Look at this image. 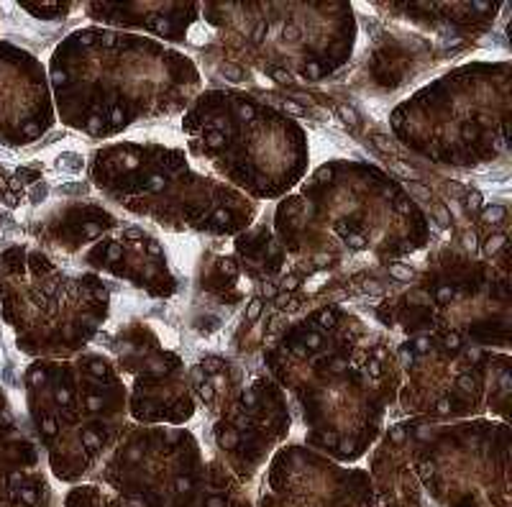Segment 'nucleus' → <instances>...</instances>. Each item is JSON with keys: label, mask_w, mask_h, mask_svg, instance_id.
I'll return each instance as SVG.
<instances>
[{"label": "nucleus", "mask_w": 512, "mask_h": 507, "mask_svg": "<svg viewBox=\"0 0 512 507\" xmlns=\"http://www.w3.org/2000/svg\"><path fill=\"white\" fill-rule=\"evenodd\" d=\"M85 382V367L36 362L26 374L29 408L52 472L75 482L100 459L113 438L103 423V397Z\"/></svg>", "instance_id": "obj_1"}, {"label": "nucleus", "mask_w": 512, "mask_h": 507, "mask_svg": "<svg viewBox=\"0 0 512 507\" xmlns=\"http://www.w3.org/2000/svg\"><path fill=\"white\" fill-rule=\"evenodd\" d=\"M85 292L36 251L11 249L0 257L3 315L29 354H67L80 344L88 333Z\"/></svg>", "instance_id": "obj_2"}, {"label": "nucleus", "mask_w": 512, "mask_h": 507, "mask_svg": "<svg viewBox=\"0 0 512 507\" xmlns=\"http://www.w3.org/2000/svg\"><path fill=\"white\" fill-rule=\"evenodd\" d=\"M52 126L47 77L31 54L0 41V141L29 144Z\"/></svg>", "instance_id": "obj_3"}, {"label": "nucleus", "mask_w": 512, "mask_h": 507, "mask_svg": "<svg viewBox=\"0 0 512 507\" xmlns=\"http://www.w3.org/2000/svg\"><path fill=\"white\" fill-rule=\"evenodd\" d=\"M52 492L39 467V451L16 426L0 392V507H49Z\"/></svg>", "instance_id": "obj_4"}, {"label": "nucleus", "mask_w": 512, "mask_h": 507, "mask_svg": "<svg viewBox=\"0 0 512 507\" xmlns=\"http://www.w3.org/2000/svg\"><path fill=\"white\" fill-rule=\"evenodd\" d=\"M64 507H144V505H139V502L134 500H128V502L111 500V497H105L98 487L85 484V487H75V490L67 495Z\"/></svg>", "instance_id": "obj_5"}, {"label": "nucleus", "mask_w": 512, "mask_h": 507, "mask_svg": "<svg viewBox=\"0 0 512 507\" xmlns=\"http://www.w3.org/2000/svg\"><path fill=\"white\" fill-rule=\"evenodd\" d=\"M24 8L31 13H39V18H57L62 16V13L70 11V6H49V3H44V6H31V3H24Z\"/></svg>", "instance_id": "obj_6"}, {"label": "nucleus", "mask_w": 512, "mask_h": 507, "mask_svg": "<svg viewBox=\"0 0 512 507\" xmlns=\"http://www.w3.org/2000/svg\"><path fill=\"white\" fill-rule=\"evenodd\" d=\"M484 218H487V221H492V223H497L500 218H505V208H502V205H495V208H489L487 213H484Z\"/></svg>", "instance_id": "obj_7"}, {"label": "nucleus", "mask_w": 512, "mask_h": 507, "mask_svg": "<svg viewBox=\"0 0 512 507\" xmlns=\"http://www.w3.org/2000/svg\"><path fill=\"white\" fill-rule=\"evenodd\" d=\"M502 244H505V236H495V239H489V244H487V251H489V254H495V251L500 249Z\"/></svg>", "instance_id": "obj_8"}]
</instances>
